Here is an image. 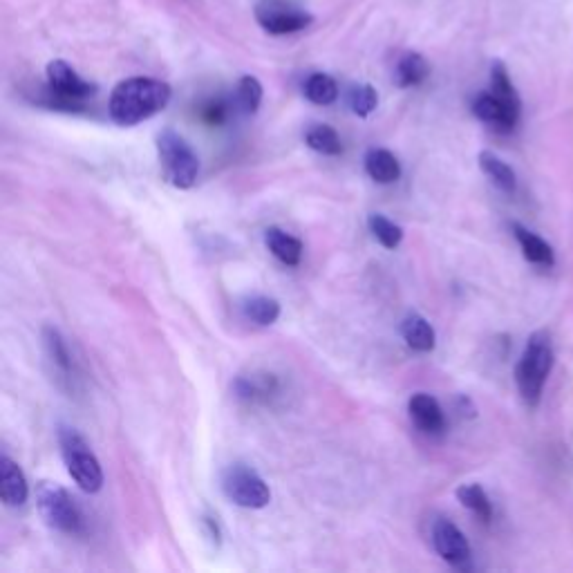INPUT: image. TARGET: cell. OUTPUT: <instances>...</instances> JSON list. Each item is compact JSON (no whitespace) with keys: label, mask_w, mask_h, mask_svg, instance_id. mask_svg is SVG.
<instances>
[{"label":"cell","mask_w":573,"mask_h":573,"mask_svg":"<svg viewBox=\"0 0 573 573\" xmlns=\"http://www.w3.org/2000/svg\"><path fill=\"white\" fill-rule=\"evenodd\" d=\"M256 18L260 27L274 36L296 34L314 23V16L296 5H289L285 0H267L258 5Z\"/></svg>","instance_id":"cell-8"},{"label":"cell","mask_w":573,"mask_h":573,"mask_svg":"<svg viewBox=\"0 0 573 573\" xmlns=\"http://www.w3.org/2000/svg\"><path fill=\"white\" fill-rule=\"evenodd\" d=\"M276 390H278V383L274 377H271V374H253V377H240L236 381L238 397L247 399L251 403L267 401Z\"/></svg>","instance_id":"cell-20"},{"label":"cell","mask_w":573,"mask_h":573,"mask_svg":"<svg viewBox=\"0 0 573 573\" xmlns=\"http://www.w3.org/2000/svg\"><path fill=\"white\" fill-rule=\"evenodd\" d=\"M200 115L209 126H222L229 117V106L222 99H211L209 103H204Z\"/></svg>","instance_id":"cell-28"},{"label":"cell","mask_w":573,"mask_h":573,"mask_svg":"<svg viewBox=\"0 0 573 573\" xmlns=\"http://www.w3.org/2000/svg\"><path fill=\"white\" fill-rule=\"evenodd\" d=\"M305 97L316 106H332L338 99V83L325 72H316L305 81Z\"/></svg>","instance_id":"cell-23"},{"label":"cell","mask_w":573,"mask_h":573,"mask_svg":"<svg viewBox=\"0 0 573 573\" xmlns=\"http://www.w3.org/2000/svg\"><path fill=\"white\" fill-rule=\"evenodd\" d=\"M262 95H265V90H262V83L247 74V77H242L238 81V88H236V101L242 112H247V115H256L260 103H262Z\"/></svg>","instance_id":"cell-25"},{"label":"cell","mask_w":573,"mask_h":573,"mask_svg":"<svg viewBox=\"0 0 573 573\" xmlns=\"http://www.w3.org/2000/svg\"><path fill=\"white\" fill-rule=\"evenodd\" d=\"M222 491L242 509H265L271 502V491L265 479L249 464H231L222 473Z\"/></svg>","instance_id":"cell-7"},{"label":"cell","mask_w":573,"mask_h":573,"mask_svg":"<svg viewBox=\"0 0 573 573\" xmlns=\"http://www.w3.org/2000/svg\"><path fill=\"white\" fill-rule=\"evenodd\" d=\"M157 155L159 166L166 182L175 186V189H191L200 175V159H197L195 150L186 144V139L175 133V130L166 128L157 135Z\"/></svg>","instance_id":"cell-3"},{"label":"cell","mask_w":573,"mask_h":573,"mask_svg":"<svg viewBox=\"0 0 573 573\" xmlns=\"http://www.w3.org/2000/svg\"><path fill=\"white\" fill-rule=\"evenodd\" d=\"M305 142L309 148L316 150V153L327 155V157H336L343 153L341 137H338L336 130L327 124H314L312 128H309L305 133Z\"/></svg>","instance_id":"cell-21"},{"label":"cell","mask_w":573,"mask_h":573,"mask_svg":"<svg viewBox=\"0 0 573 573\" xmlns=\"http://www.w3.org/2000/svg\"><path fill=\"white\" fill-rule=\"evenodd\" d=\"M457 500L466 506L468 511L475 513V518L482 520L484 524L491 522L493 518V506L488 495L484 493V488L479 484H462L457 488Z\"/></svg>","instance_id":"cell-22"},{"label":"cell","mask_w":573,"mask_h":573,"mask_svg":"<svg viewBox=\"0 0 573 573\" xmlns=\"http://www.w3.org/2000/svg\"><path fill=\"white\" fill-rule=\"evenodd\" d=\"M202 522H204L206 529H209L211 540H213V542H220V526H218V522H215V518H209V515H206V518H204Z\"/></svg>","instance_id":"cell-29"},{"label":"cell","mask_w":573,"mask_h":573,"mask_svg":"<svg viewBox=\"0 0 573 573\" xmlns=\"http://www.w3.org/2000/svg\"><path fill=\"white\" fill-rule=\"evenodd\" d=\"M0 497H3V502L9 509L23 506L27 497H30V486H27L21 466L7 455L0 457Z\"/></svg>","instance_id":"cell-12"},{"label":"cell","mask_w":573,"mask_h":573,"mask_svg":"<svg viewBox=\"0 0 573 573\" xmlns=\"http://www.w3.org/2000/svg\"><path fill=\"white\" fill-rule=\"evenodd\" d=\"M365 171L379 184H394L401 177V164L390 150L370 148L365 153Z\"/></svg>","instance_id":"cell-16"},{"label":"cell","mask_w":573,"mask_h":573,"mask_svg":"<svg viewBox=\"0 0 573 573\" xmlns=\"http://www.w3.org/2000/svg\"><path fill=\"white\" fill-rule=\"evenodd\" d=\"M43 345H45V354H48V359L54 365L56 374H59V379L72 381V356L68 350V343H65V338L61 336L59 330H56V327L52 325L43 327Z\"/></svg>","instance_id":"cell-14"},{"label":"cell","mask_w":573,"mask_h":573,"mask_svg":"<svg viewBox=\"0 0 573 573\" xmlns=\"http://www.w3.org/2000/svg\"><path fill=\"white\" fill-rule=\"evenodd\" d=\"M520 112L522 108H515L511 103L502 101L491 90L477 95L473 101V115L479 121H484L486 126L495 128L497 133H513L520 121Z\"/></svg>","instance_id":"cell-10"},{"label":"cell","mask_w":573,"mask_h":573,"mask_svg":"<svg viewBox=\"0 0 573 573\" xmlns=\"http://www.w3.org/2000/svg\"><path fill=\"white\" fill-rule=\"evenodd\" d=\"M61 457L68 468L70 477L77 482L81 491L97 493L103 486V471L97 455L92 453L88 441L83 439L77 430L70 426H61L59 430Z\"/></svg>","instance_id":"cell-4"},{"label":"cell","mask_w":573,"mask_h":573,"mask_svg":"<svg viewBox=\"0 0 573 573\" xmlns=\"http://www.w3.org/2000/svg\"><path fill=\"white\" fill-rule=\"evenodd\" d=\"M45 77H48V97H45V106L50 108L77 112L83 108L81 103L97 92L95 83L79 77V72L74 70L70 63H65L61 59H56L48 65Z\"/></svg>","instance_id":"cell-5"},{"label":"cell","mask_w":573,"mask_h":573,"mask_svg":"<svg viewBox=\"0 0 573 573\" xmlns=\"http://www.w3.org/2000/svg\"><path fill=\"white\" fill-rule=\"evenodd\" d=\"M368 227L374 233L385 249H397L403 240V229L399 224H394L392 220L385 218L381 213H372L368 218Z\"/></svg>","instance_id":"cell-26"},{"label":"cell","mask_w":573,"mask_h":573,"mask_svg":"<svg viewBox=\"0 0 573 573\" xmlns=\"http://www.w3.org/2000/svg\"><path fill=\"white\" fill-rule=\"evenodd\" d=\"M513 236L520 244L522 256L529 260L531 265L547 267V269L556 265V253H553V247L547 240H542L538 233L524 229L522 224H513Z\"/></svg>","instance_id":"cell-13"},{"label":"cell","mask_w":573,"mask_h":573,"mask_svg":"<svg viewBox=\"0 0 573 573\" xmlns=\"http://www.w3.org/2000/svg\"><path fill=\"white\" fill-rule=\"evenodd\" d=\"M347 103L356 117H370L379 106V95L370 83H359V86H352L347 92Z\"/></svg>","instance_id":"cell-27"},{"label":"cell","mask_w":573,"mask_h":573,"mask_svg":"<svg viewBox=\"0 0 573 573\" xmlns=\"http://www.w3.org/2000/svg\"><path fill=\"white\" fill-rule=\"evenodd\" d=\"M265 244L274 256L287 267H298L303 258V242L291 236V233L271 227L265 231Z\"/></svg>","instance_id":"cell-17"},{"label":"cell","mask_w":573,"mask_h":573,"mask_svg":"<svg viewBox=\"0 0 573 573\" xmlns=\"http://www.w3.org/2000/svg\"><path fill=\"white\" fill-rule=\"evenodd\" d=\"M479 168H482L484 175L491 180L497 189L504 193H515L518 189V177H515L513 168L504 162L502 157H497L491 150H482L479 153Z\"/></svg>","instance_id":"cell-18"},{"label":"cell","mask_w":573,"mask_h":573,"mask_svg":"<svg viewBox=\"0 0 573 573\" xmlns=\"http://www.w3.org/2000/svg\"><path fill=\"white\" fill-rule=\"evenodd\" d=\"M432 544L435 551L455 569H468L471 565V544L457 524L439 518L432 524Z\"/></svg>","instance_id":"cell-9"},{"label":"cell","mask_w":573,"mask_h":573,"mask_svg":"<svg viewBox=\"0 0 573 573\" xmlns=\"http://www.w3.org/2000/svg\"><path fill=\"white\" fill-rule=\"evenodd\" d=\"M553 361H556V354H553L549 332L531 334L518 361V368H515V383H518V390L529 408H535L540 403L544 383H547L553 370Z\"/></svg>","instance_id":"cell-2"},{"label":"cell","mask_w":573,"mask_h":573,"mask_svg":"<svg viewBox=\"0 0 573 573\" xmlns=\"http://www.w3.org/2000/svg\"><path fill=\"white\" fill-rule=\"evenodd\" d=\"M401 336L415 352H432L435 350L437 336L432 325L421 314H408L401 323Z\"/></svg>","instance_id":"cell-15"},{"label":"cell","mask_w":573,"mask_h":573,"mask_svg":"<svg viewBox=\"0 0 573 573\" xmlns=\"http://www.w3.org/2000/svg\"><path fill=\"white\" fill-rule=\"evenodd\" d=\"M36 504H39L41 518L52 529L68 535H79L83 531V513L77 500L63 486L41 482L36 488Z\"/></svg>","instance_id":"cell-6"},{"label":"cell","mask_w":573,"mask_h":573,"mask_svg":"<svg viewBox=\"0 0 573 573\" xmlns=\"http://www.w3.org/2000/svg\"><path fill=\"white\" fill-rule=\"evenodd\" d=\"M244 316L256 325H274L280 318V303L269 296H253L244 303Z\"/></svg>","instance_id":"cell-24"},{"label":"cell","mask_w":573,"mask_h":573,"mask_svg":"<svg viewBox=\"0 0 573 573\" xmlns=\"http://www.w3.org/2000/svg\"><path fill=\"white\" fill-rule=\"evenodd\" d=\"M408 410L412 421H415L421 432H426V435H444L446 417L435 397H430L426 392H417L415 397L408 401Z\"/></svg>","instance_id":"cell-11"},{"label":"cell","mask_w":573,"mask_h":573,"mask_svg":"<svg viewBox=\"0 0 573 573\" xmlns=\"http://www.w3.org/2000/svg\"><path fill=\"white\" fill-rule=\"evenodd\" d=\"M173 90L168 83L150 77H133L121 81L108 101L110 119L119 126H137L155 117L171 103Z\"/></svg>","instance_id":"cell-1"},{"label":"cell","mask_w":573,"mask_h":573,"mask_svg":"<svg viewBox=\"0 0 573 573\" xmlns=\"http://www.w3.org/2000/svg\"><path fill=\"white\" fill-rule=\"evenodd\" d=\"M430 65L419 52H406L394 68V81L399 88H417L428 79Z\"/></svg>","instance_id":"cell-19"}]
</instances>
